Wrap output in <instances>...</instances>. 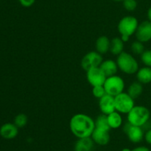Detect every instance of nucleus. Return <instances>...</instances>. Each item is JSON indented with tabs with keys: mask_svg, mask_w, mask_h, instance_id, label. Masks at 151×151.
Here are the masks:
<instances>
[{
	"mask_svg": "<svg viewBox=\"0 0 151 151\" xmlns=\"http://www.w3.org/2000/svg\"><path fill=\"white\" fill-rule=\"evenodd\" d=\"M69 128L72 134L78 139L91 137L95 129V123L89 115L77 113L71 118Z\"/></svg>",
	"mask_w": 151,
	"mask_h": 151,
	"instance_id": "f257e3e1",
	"label": "nucleus"
},
{
	"mask_svg": "<svg viewBox=\"0 0 151 151\" xmlns=\"http://www.w3.org/2000/svg\"><path fill=\"white\" fill-rule=\"evenodd\" d=\"M127 115L128 122L132 125L143 127L150 121V111L142 105H135Z\"/></svg>",
	"mask_w": 151,
	"mask_h": 151,
	"instance_id": "f03ea898",
	"label": "nucleus"
},
{
	"mask_svg": "<svg viewBox=\"0 0 151 151\" xmlns=\"http://www.w3.org/2000/svg\"><path fill=\"white\" fill-rule=\"evenodd\" d=\"M116 62L119 70L125 74L133 75L137 73L139 69L137 59L131 53L123 51L121 54L117 56Z\"/></svg>",
	"mask_w": 151,
	"mask_h": 151,
	"instance_id": "7ed1b4c3",
	"label": "nucleus"
},
{
	"mask_svg": "<svg viewBox=\"0 0 151 151\" xmlns=\"http://www.w3.org/2000/svg\"><path fill=\"white\" fill-rule=\"evenodd\" d=\"M103 87L106 90V94L115 97L123 92L125 89V81L122 77L114 75L106 78Z\"/></svg>",
	"mask_w": 151,
	"mask_h": 151,
	"instance_id": "20e7f679",
	"label": "nucleus"
},
{
	"mask_svg": "<svg viewBox=\"0 0 151 151\" xmlns=\"http://www.w3.org/2000/svg\"><path fill=\"white\" fill-rule=\"evenodd\" d=\"M138 19L133 16H126L119 20L117 29L121 36H128L131 37L135 34L139 25Z\"/></svg>",
	"mask_w": 151,
	"mask_h": 151,
	"instance_id": "39448f33",
	"label": "nucleus"
},
{
	"mask_svg": "<svg viewBox=\"0 0 151 151\" xmlns=\"http://www.w3.org/2000/svg\"><path fill=\"white\" fill-rule=\"evenodd\" d=\"M116 111L119 113L128 114L135 106L134 99L128 95V93L122 92L114 97Z\"/></svg>",
	"mask_w": 151,
	"mask_h": 151,
	"instance_id": "423d86ee",
	"label": "nucleus"
},
{
	"mask_svg": "<svg viewBox=\"0 0 151 151\" xmlns=\"http://www.w3.org/2000/svg\"><path fill=\"white\" fill-rule=\"evenodd\" d=\"M103 56L97 51L87 53L81 59V67L86 71L91 68H98L103 62Z\"/></svg>",
	"mask_w": 151,
	"mask_h": 151,
	"instance_id": "0eeeda50",
	"label": "nucleus"
},
{
	"mask_svg": "<svg viewBox=\"0 0 151 151\" xmlns=\"http://www.w3.org/2000/svg\"><path fill=\"white\" fill-rule=\"evenodd\" d=\"M123 130L132 143H139L144 139L145 132L142 127L132 125L129 122H127L124 125Z\"/></svg>",
	"mask_w": 151,
	"mask_h": 151,
	"instance_id": "6e6552de",
	"label": "nucleus"
},
{
	"mask_svg": "<svg viewBox=\"0 0 151 151\" xmlns=\"http://www.w3.org/2000/svg\"><path fill=\"white\" fill-rule=\"evenodd\" d=\"M86 78L88 83L92 87L103 85L106 80V76L100 67L91 68L86 71Z\"/></svg>",
	"mask_w": 151,
	"mask_h": 151,
	"instance_id": "1a4fd4ad",
	"label": "nucleus"
},
{
	"mask_svg": "<svg viewBox=\"0 0 151 151\" xmlns=\"http://www.w3.org/2000/svg\"><path fill=\"white\" fill-rule=\"evenodd\" d=\"M135 36L137 41L142 43L150 41L151 40V22L145 20L139 24Z\"/></svg>",
	"mask_w": 151,
	"mask_h": 151,
	"instance_id": "9d476101",
	"label": "nucleus"
},
{
	"mask_svg": "<svg viewBox=\"0 0 151 151\" xmlns=\"http://www.w3.org/2000/svg\"><path fill=\"white\" fill-rule=\"evenodd\" d=\"M99 107L102 113L107 115L116 111L114 97L106 94L101 99H99Z\"/></svg>",
	"mask_w": 151,
	"mask_h": 151,
	"instance_id": "9b49d317",
	"label": "nucleus"
},
{
	"mask_svg": "<svg viewBox=\"0 0 151 151\" xmlns=\"http://www.w3.org/2000/svg\"><path fill=\"white\" fill-rule=\"evenodd\" d=\"M110 131L105 130H100V129L95 128L91 134V138L94 141V144L100 145V146H105L109 143L111 139Z\"/></svg>",
	"mask_w": 151,
	"mask_h": 151,
	"instance_id": "f8f14e48",
	"label": "nucleus"
},
{
	"mask_svg": "<svg viewBox=\"0 0 151 151\" xmlns=\"http://www.w3.org/2000/svg\"><path fill=\"white\" fill-rule=\"evenodd\" d=\"M19 128L14 123H5L0 127V136L4 139H13L18 136Z\"/></svg>",
	"mask_w": 151,
	"mask_h": 151,
	"instance_id": "ddd939ff",
	"label": "nucleus"
},
{
	"mask_svg": "<svg viewBox=\"0 0 151 151\" xmlns=\"http://www.w3.org/2000/svg\"><path fill=\"white\" fill-rule=\"evenodd\" d=\"M94 142L91 137L78 139L74 146L75 151H92Z\"/></svg>",
	"mask_w": 151,
	"mask_h": 151,
	"instance_id": "4468645a",
	"label": "nucleus"
},
{
	"mask_svg": "<svg viewBox=\"0 0 151 151\" xmlns=\"http://www.w3.org/2000/svg\"><path fill=\"white\" fill-rule=\"evenodd\" d=\"M100 69L103 70L106 77H110L112 76L116 75L118 71V66L116 62H114L111 59H107L106 61H103L100 66Z\"/></svg>",
	"mask_w": 151,
	"mask_h": 151,
	"instance_id": "2eb2a0df",
	"label": "nucleus"
},
{
	"mask_svg": "<svg viewBox=\"0 0 151 151\" xmlns=\"http://www.w3.org/2000/svg\"><path fill=\"white\" fill-rule=\"evenodd\" d=\"M111 40L106 36H101L96 41V51L100 54H106L110 50Z\"/></svg>",
	"mask_w": 151,
	"mask_h": 151,
	"instance_id": "dca6fc26",
	"label": "nucleus"
},
{
	"mask_svg": "<svg viewBox=\"0 0 151 151\" xmlns=\"http://www.w3.org/2000/svg\"><path fill=\"white\" fill-rule=\"evenodd\" d=\"M137 81L142 84H147L151 83V68L143 67L139 68L137 72Z\"/></svg>",
	"mask_w": 151,
	"mask_h": 151,
	"instance_id": "f3484780",
	"label": "nucleus"
},
{
	"mask_svg": "<svg viewBox=\"0 0 151 151\" xmlns=\"http://www.w3.org/2000/svg\"><path fill=\"white\" fill-rule=\"evenodd\" d=\"M108 122L111 129L119 128L122 125V118L121 113L117 111L111 113L107 115Z\"/></svg>",
	"mask_w": 151,
	"mask_h": 151,
	"instance_id": "a211bd4d",
	"label": "nucleus"
},
{
	"mask_svg": "<svg viewBox=\"0 0 151 151\" xmlns=\"http://www.w3.org/2000/svg\"><path fill=\"white\" fill-rule=\"evenodd\" d=\"M124 42L120 37H114L111 41L109 51L114 56H119L124 51Z\"/></svg>",
	"mask_w": 151,
	"mask_h": 151,
	"instance_id": "6ab92c4d",
	"label": "nucleus"
},
{
	"mask_svg": "<svg viewBox=\"0 0 151 151\" xmlns=\"http://www.w3.org/2000/svg\"><path fill=\"white\" fill-rule=\"evenodd\" d=\"M127 93L132 99H136L139 97L143 93V86L142 84L139 81H134L131 85L128 87Z\"/></svg>",
	"mask_w": 151,
	"mask_h": 151,
	"instance_id": "aec40b11",
	"label": "nucleus"
},
{
	"mask_svg": "<svg viewBox=\"0 0 151 151\" xmlns=\"http://www.w3.org/2000/svg\"><path fill=\"white\" fill-rule=\"evenodd\" d=\"M94 123H95V128L110 131L111 127H109V122H108L107 115L103 113L99 115L94 121Z\"/></svg>",
	"mask_w": 151,
	"mask_h": 151,
	"instance_id": "412c9836",
	"label": "nucleus"
},
{
	"mask_svg": "<svg viewBox=\"0 0 151 151\" xmlns=\"http://www.w3.org/2000/svg\"><path fill=\"white\" fill-rule=\"evenodd\" d=\"M28 122L27 115L24 113H19L16 115L14 118V124L18 128H22L25 127Z\"/></svg>",
	"mask_w": 151,
	"mask_h": 151,
	"instance_id": "4be33fe9",
	"label": "nucleus"
},
{
	"mask_svg": "<svg viewBox=\"0 0 151 151\" xmlns=\"http://www.w3.org/2000/svg\"><path fill=\"white\" fill-rule=\"evenodd\" d=\"M131 50L132 53L135 55H141L145 51L144 43L139 41H135L131 44Z\"/></svg>",
	"mask_w": 151,
	"mask_h": 151,
	"instance_id": "5701e85b",
	"label": "nucleus"
},
{
	"mask_svg": "<svg viewBox=\"0 0 151 151\" xmlns=\"http://www.w3.org/2000/svg\"><path fill=\"white\" fill-rule=\"evenodd\" d=\"M141 61L143 65L146 67L151 68V50H145L141 55Z\"/></svg>",
	"mask_w": 151,
	"mask_h": 151,
	"instance_id": "b1692460",
	"label": "nucleus"
},
{
	"mask_svg": "<svg viewBox=\"0 0 151 151\" xmlns=\"http://www.w3.org/2000/svg\"><path fill=\"white\" fill-rule=\"evenodd\" d=\"M124 8L129 12L134 11L137 7V0H124L122 1Z\"/></svg>",
	"mask_w": 151,
	"mask_h": 151,
	"instance_id": "393cba45",
	"label": "nucleus"
},
{
	"mask_svg": "<svg viewBox=\"0 0 151 151\" xmlns=\"http://www.w3.org/2000/svg\"><path fill=\"white\" fill-rule=\"evenodd\" d=\"M92 94L97 99H101L103 96H104L106 94V90H105L103 85L100 86H95L93 87L92 88Z\"/></svg>",
	"mask_w": 151,
	"mask_h": 151,
	"instance_id": "a878e982",
	"label": "nucleus"
},
{
	"mask_svg": "<svg viewBox=\"0 0 151 151\" xmlns=\"http://www.w3.org/2000/svg\"><path fill=\"white\" fill-rule=\"evenodd\" d=\"M19 1L23 7H29L35 4V0H19Z\"/></svg>",
	"mask_w": 151,
	"mask_h": 151,
	"instance_id": "bb28decb",
	"label": "nucleus"
},
{
	"mask_svg": "<svg viewBox=\"0 0 151 151\" xmlns=\"http://www.w3.org/2000/svg\"><path fill=\"white\" fill-rule=\"evenodd\" d=\"M144 139L148 144L151 145V128L148 129V130L145 133Z\"/></svg>",
	"mask_w": 151,
	"mask_h": 151,
	"instance_id": "cd10ccee",
	"label": "nucleus"
},
{
	"mask_svg": "<svg viewBox=\"0 0 151 151\" xmlns=\"http://www.w3.org/2000/svg\"><path fill=\"white\" fill-rule=\"evenodd\" d=\"M131 151H150V149L145 146H139L132 149Z\"/></svg>",
	"mask_w": 151,
	"mask_h": 151,
	"instance_id": "c85d7f7f",
	"label": "nucleus"
},
{
	"mask_svg": "<svg viewBox=\"0 0 151 151\" xmlns=\"http://www.w3.org/2000/svg\"><path fill=\"white\" fill-rule=\"evenodd\" d=\"M147 20L151 22V6L148 8L147 12Z\"/></svg>",
	"mask_w": 151,
	"mask_h": 151,
	"instance_id": "c756f323",
	"label": "nucleus"
},
{
	"mask_svg": "<svg viewBox=\"0 0 151 151\" xmlns=\"http://www.w3.org/2000/svg\"><path fill=\"white\" fill-rule=\"evenodd\" d=\"M120 38H121V39L123 41V42L125 43V42H127V41H128V39H129L130 37L128 36H121Z\"/></svg>",
	"mask_w": 151,
	"mask_h": 151,
	"instance_id": "7c9ffc66",
	"label": "nucleus"
},
{
	"mask_svg": "<svg viewBox=\"0 0 151 151\" xmlns=\"http://www.w3.org/2000/svg\"><path fill=\"white\" fill-rule=\"evenodd\" d=\"M131 150H132L129 149V148H128V147L123 148V149L122 150V151H131Z\"/></svg>",
	"mask_w": 151,
	"mask_h": 151,
	"instance_id": "2f4dec72",
	"label": "nucleus"
},
{
	"mask_svg": "<svg viewBox=\"0 0 151 151\" xmlns=\"http://www.w3.org/2000/svg\"><path fill=\"white\" fill-rule=\"evenodd\" d=\"M114 1H117V2H120V1H123L124 0H112Z\"/></svg>",
	"mask_w": 151,
	"mask_h": 151,
	"instance_id": "473e14b6",
	"label": "nucleus"
},
{
	"mask_svg": "<svg viewBox=\"0 0 151 151\" xmlns=\"http://www.w3.org/2000/svg\"><path fill=\"white\" fill-rule=\"evenodd\" d=\"M150 151H151V149H150Z\"/></svg>",
	"mask_w": 151,
	"mask_h": 151,
	"instance_id": "72a5a7b5",
	"label": "nucleus"
}]
</instances>
